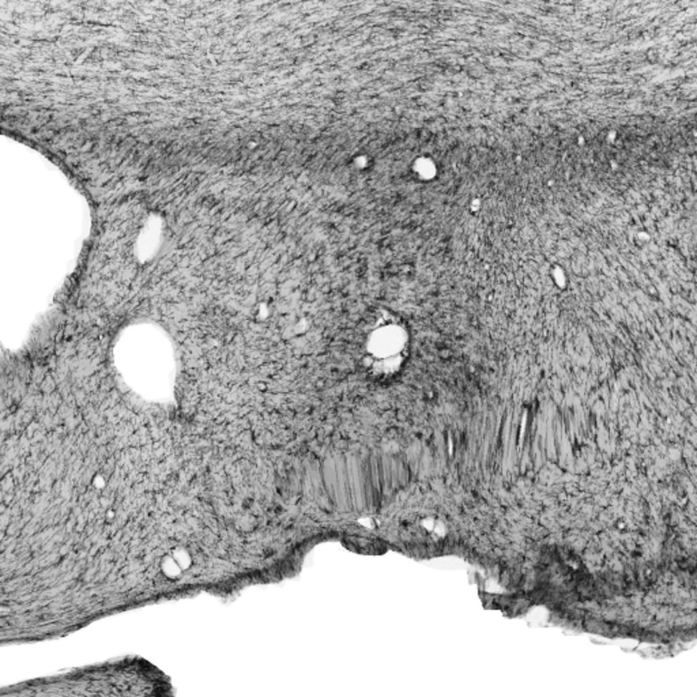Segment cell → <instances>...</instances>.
Instances as JSON below:
<instances>
[{
    "instance_id": "cell-1",
    "label": "cell",
    "mask_w": 697,
    "mask_h": 697,
    "mask_svg": "<svg viewBox=\"0 0 697 697\" xmlns=\"http://www.w3.org/2000/svg\"><path fill=\"white\" fill-rule=\"evenodd\" d=\"M414 529L415 530L413 532V535H415L421 539H425V541L437 542L447 535L446 523H443L434 517H427V519H422L420 523H414Z\"/></svg>"
}]
</instances>
